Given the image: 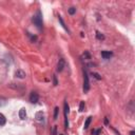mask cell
I'll return each instance as SVG.
<instances>
[{
	"label": "cell",
	"mask_w": 135,
	"mask_h": 135,
	"mask_svg": "<svg viewBox=\"0 0 135 135\" xmlns=\"http://www.w3.org/2000/svg\"><path fill=\"white\" fill-rule=\"evenodd\" d=\"M91 122H92V117L89 116V117L87 118V120H86V123H84V129H88L89 126H90V124H91Z\"/></svg>",
	"instance_id": "cell-11"
},
{
	"label": "cell",
	"mask_w": 135,
	"mask_h": 135,
	"mask_svg": "<svg viewBox=\"0 0 135 135\" xmlns=\"http://www.w3.org/2000/svg\"><path fill=\"white\" fill-rule=\"evenodd\" d=\"M36 118H37V120H42V119H43V113L38 112L36 114Z\"/></svg>",
	"instance_id": "cell-13"
},
{
	"label": "cell",
	"mask_w": 135,
	"mask_h": 135,
	"mask_svg": "<svg viewBox=\"0 0 135 135\" xmlns=\"http://www.w3.org/2000/svg\"><path fill=\"white\" fill-rule=\"evenodd\" d=\"M58 20H59V22L61 23V26L63 27V29H65V30H66V31L68 32V33H70V30L68 29V26L66 25V23H65V21H63V19H62V17H61L60 15L58 16Z\"/></svg>",
	"instance_id": "cell-8"
},
{
	"label": "cell",
	"mask_w": 135,
	"mask_h": 135,
	"mask_svg": "<svg viewBox=\"0 0 135 135\" xmlns=\"http://www.w3.org/2000/svg\"><path fill=\"white\" fill-rule=\"evenodd\" d=\"M33 23L37 26L38 30H42V26H43V22H42V16H41V12L38 11L37 14L32 18Z\"/></svg>",
	"instance_id": "cell-1"
},
{
	"label": "cell",
	"mask_w": 135,
	"mask_h": 135,
	"mask_svg": "<svg viewBox=\"0 0 135 135\" xmlns=\"http://www.w3.org/2000/svg\"><path fill=\"white\" fill-rule=\"evenodd\" d=\"M79 111L80 112H83L84 111V101H81L80 104H79Z\"/></svg>",
	"instance_id": "cell-17"
},
{
	"label": "cell",
	"mask_w": 135,
	"mask_h": 135,
	"mask_svg": "<svg viewBox=\"0 0 135 135\" xmlns=\"http://www.w3.org/2000/svg\"><path fill=\"white\" fill-rule=\"evenodd\" d=\"M93 75H94V77L96 78L97 80H100V79H101V76H99V74H97V73H93Z\"/></svg>",
	"instance_id": "cell-19"
},
{
	"label": "cell",
	"mask_w": 135,
	"mask_h": 135,
	"mask_svg": "<svg viewBox=\"0 0 135 135\" xmlns=\"http://www.w3.org/2000/svg\"><path fill=\"white\" fill-rule=\"evenodd\" d=\"M5 123H6V118H5V116L2 114V113H0V126H4L5 125Z\"/></svg>",
	"instance_id": "cell-10"
},
{
	"label": "cell",
	"mask_w": 135,
	"mask_h": 135,
	"mask_svg": "<svg viewBox=\"0 0 135 135\" xmlns=\"http://www.w3.org/2000/svg\"><path fill=\"white\" fill-rule=\"evenodd\" d=\"M90 90V81H89V76L87 71L84 70L83 72V91L84 92H88Z\"/></svg>",
	"instance_id": "cell-2"
},
{
	"label": "cell",
	"mask_w": 135,
	"mask_h": 135,
	"mask_svg": "<svg viewBox=\"0 0 135 135\" xmlns=\"http://www.w3.org/2000/svg\"><path fill=\"white\" fill-rule=\"evenodd\" d=\"M63 109H65V128L68 129L69 127V119H68V114H69V104L67 101H65L63 104Z\"/></svg>",
	"instance_id": "cell-3"
},
{
	"label": "cell",
	"mask_w": 135,
	"mask_h": 135,
	"mask_svg": "<svg viewBox=\"0 0 135 135\" xmlns=\"http://www.w3.org/2000/svg\"><path fill=\"white\" fill-rule=\"evenodd\" d=\"M96 37H97V39H99V40H102V39H104L103 35H102V34H100L99 32H96Z\"/></svg>",
	"instance_id": "cell-15"
},
{
	"label": "cell",
	"mask_w": 135,
	"mask_h": 135,
	"mask_svg": "<svg viewBox=\"0 0 135 135\" xmlns=\"http://www.w3.org/2000/svg\"><path fill=\"white\" fill-rule=\"evenodd\" d=\"M19 117H20L21 119H25V118H26V111H25L24 108L20 109V111H19Z\"/></svg>",
	"instance_id": "cell-9"
},
{
	"label": "cell",
	"mask_w": 135,
	"mask_h": 135,
	"mask_svg": "<svg viewBox=\"0 0 135 135\" xmlns=\"http://www.w3.org/2000/svg\"><path fill=\"white\" fill-rule=\"evenodd\" d=\"M39 100V95L36 93V92H32L30 95V101L32 103H37Z\"/></svg>",
	"instance_id": "cell-4"
},
{
	"label": "cell",
	"mask_w": 135,
	"mask_h": 135,
	"mask_svg": "<svg viewBox=\"0 0 135 135\" xmlns=\"http://www.w3.org/2000/svg\"><path fill=\"white\" fill-rule=\"evenodd\" d=\"M59 135H63V134H59Z\"/></svg>",
	"instance_id": "cell-23"
},
{
	"label": "cell",
	"mask_w": 135,
	"mask_h": 135,
	"mask_svg": "<svg viewBox=\"0 0 135 135\" xmlns=\"http://www.w3.org/2000/svg\"><path fill=\"white\" fill-rule=\"evenodd\" d=\"M112 55H113L112 52H108V51H102L101 52V57L103 59H110L112 57Z\"/></svg>",
	"instance_id": "cell-7"
},
{
	"label": "cell",
	"mask_w": 135,
	"mask_h": 135,
	"mask_svg": "<svg viewBox=\"0 0 135 135\" xmlns=\"http://www.w3.org/2000/svg\"><path fill=\"white\" fill-rule=\"evenodd\" d=\"M68 12H69L70 15H74V14L76 13V9L74 8V6H72V8H70V9L68 10Z\"/></svg>",
	"instance_id": "cell-14"
},
{
	"label": "cell",
	"mask_w": 135,
	"mask_h": 135,
	"mask_svg": "<svg viewBox=\"0 0 135 135\" xmlns=\"http://www.w3.org/2000/svg\"><path fill=\"white\" fill-rule=\"evenodd\" d=\"M65 66H66V61H65V59H59V61H58V65H57V72H61V71L63 70V68H65Z\"/></svg>",
	"instance_id": "cell-6"
},
{
	"label": "cell",
	"mask_w": 135,
	"mask_h": 135,
	"mask_svg": "<svg viewBox=\"0 0 135 135\" xmlns=\"http://www.w3.org/2000/svg\"><path fill=\"white\" fill-rule=\"evenodd\" d=\"M58 113H59V108H58V107H56V108L54 109V119H57Z\"/></svg>",
	"instance_id": "cell-12"
},
{
	"label": "cell",
	"mask_w": 135,
	"mask_h": 135,
	"mask_svg": "<svg viewBox=\"0 0 135 135\" xmlns=\"http://www.w3.org/2000/svg\"><path fill=\"white\" fill-rule=\"evenodd\" d=\"M56 131H57V128H56V126H54L53 127V130H52V135H57Z\"/></svg>",
	"instance_id": "cell-20"
},
{
	"label": "cell",
	"mask_w": 135,
	"mask_h": 135,
	"mask_svg": "<svg viewBox=\"0 0 135 135\" xmlns=\"http://www.w3.org/2000/svg\"><path fill=\"white\" fill-rule=\"evenodd\" d=\"M53 81H54V86H57V84H58L57 77H56V75H54V76H53Z\"/></svg>",
	"instance_id": "cell-18"
},
{
	"label": "cell",
	"mask_w": 135,
	"mask_h": 135,
	"mask_svg": "<svg viewBox=\"0 0 135 135\" xmlns=\"http://www.w3.org/2000/svg\"><path fill=\"white\" fill-rule=\"evenodd\" d=\"M108 123H109V122H108V118L106 117V118H104V125H108Z\"/></svg>",
	"instance_id": "cell-21"
},
{
	"label": "cell",
	"mask_w": 135,
	"mask_h": 135,
	"mask_svg": "<svg viewBox=\"0 0 135 135\" xmlns=\"http://www.w3.org/2000/svg\"><path fill=\"white\" fill-rule=\"evenodd\" d=\"M15 76L17 78H19V79H23V78H25V72L22 70H17L16 72H15Z\"/></svg>",
	"instance_id": "cell-5"
},
{
	"label": "cell",
	"mask_w": 135,
	"mask_h": 135,
	"mask_svg": "<svg viewBox=\"0 0 135 135\" xmlns=\"http://www.w3.org/2000/svg\"><path fill=\"white\" fill-rule=\"evenodd\" d=\"M130 135H134V131H132V132L130 133Z\"/></svg>",
	"instance_id": "cell-22"
},
{
	"label": "cell",
	"mask_w": 135,
	"mask_h": 135,
	"mask_svg": "<svg viewBox=\"0 0 135 135\" xmlns=\"http://www.w3.org/2000/svg\"><path fill=\"white\" fill-rule=\"evenodd\" d=\"M6 103V99L4 97H0V107L1 106H4Z\"/></svg>",
	"instance_id": "cell-16"
}]
</instances>
